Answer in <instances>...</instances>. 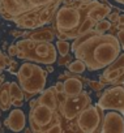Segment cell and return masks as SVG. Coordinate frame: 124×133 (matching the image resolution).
I'll list each match as a JSON object with an SVG mask.
<instances>
[{
	"instance_id": "277c9868",
	"label": "cell",
	"mask_w": 124,
	"mask_h": 133,
	"mask_svg": "<svg viewBox=\"0 0 124 133\" xmlns=\"http://www.w3.org/2000/svg\"><path fill=\"white\" fill-rule=\"evenodd\" d=\"M98 106L102 110H112L124 114V88L115 85L114 88L105 90L99 98Z\"/></svg>"
},
{
	"instance_id": "4316f807",
	"label": "cell",
	"mask_w": 124,
	"mask_h": 133,
	"mask_svg": "<svg viewBox=\"0 0 124 133\" xmlns=\"http://www.w3.org/2000/svg\"><path fill=\"white\" fill-rule=\"evenodd\" d=\"M50 13H51V9H47V11L43 12V15L41 16V22H42V24L46 22V20H47V17L50 16Z\"/></svg>"
},
{
	"instance_id": "8fae6325",
	"label": "cell",
	"mask_w": 124,
	"mask_h": 133,
	"mask_svg": "<svg viewBox=\"0 0 124 133\" xmlns=\"http://www.w3.org/2000/svg\"><path fill=\"white\" fill-rule=\"evenodd\" d=\"M56 90L55 88H51V89H47L46 91L42 93L41 98L38 99V103L41 104H44L47 107H50L51 110H56L57 107V101H56Z\"/></svg>"
},
{
	"instance_id": "d6a6232c",
	"label": "cell",
	"mask_w": 124,
	"mask_h": 133,
	"mask_svg": "<svg viewBox=\"0 0 124 133\" xmlns=\"http://www.w3.org/2000/svg\"><path fill=\"white\" fill-rule=\"evenodd\" d=\"M63 2H64V3H66V4H69V3H71V2H72V0H63Z\"/></svg>"
},
{
	"instance_id": "e575fe53",
	"label": "cell",
	"mask_w": 124,
	"mask_h": 133,
	"mask_svg": "<svg viewBox=\"0 0 124 133\" xmlns=\"http://www.w3.org/2000/svg\"><path fill=\"white\" fill-rule=\"evenodd\" d=\"M0 133H3V129H2V123H0Z\"/></svg>"
},
{
	"instance_id": "8d00e7d4",
	"label": "cell",
	"mask_w": 124,
	"mask_h": 133,
	"mask_svg": "<svg viewBox=\"0 0 124 133\" xmlns=\"http://www.w3.org/2000/svg\"><path fill=\"white\" fill-rule=\"evenodd\" d=\"M2 69H3V68H2V66H0V73H2Z\"/></svg>"
},
{
	"instance_id": "f546056e",
	"label": "cell",
	"mask_w": 124,
	"mask_h": 133,
	"mask_svg": "<svg viewBox=\"0 0 124 133\" xmlns=\"http://www.w3.org/2000/svg\"><path fill=\"white\" fill-rule=\"evenodd\" d=\"M37 103H38V101H30V108H34L35 106H37Z\"/></svg>"
},
{
	"instance_id": "484cf974",
	"label": "cell",
	"mask_w": 124,
	"mask_h": 133,
	"mask_svg": "<svg viewBox=\"0 0 124 133\" xmlns=\"http://www.w3.org/2000/svg\"><path fill=\"white\" fill-rule=\"evenodd\" d=\"M55 90H56V93L61 94V93L64 91V84H63V82H57L56 86H55Z\"/></svg>"
},
{
	"instance_id": "44dd1931",
	"label": "cell",
	"mask_w": 124,
	"mask_h": 133,
	"mask_svg": "<svg viewBox=\"0 0 124 133\" xmlns=\"http://www.w3.org/2000/svg\"><path fill=\"white\" fill-rule=\"evenodd\" d=\"M25 3H28V9L31 7H41V5H46L48 3H51L52 0H24Z\"/></svg>"
},
{
	"instance_id": "3957f363",
	"label": "cell",
	"mask_w": 124,
	"mask_h": 133,
	"mask_svg": "<svg viewBox=\"0 0 124 133\" xmlns=\"http://www.w3.org/2000/svg\"><path fill=\"white\" fill-rule=\"evenodd\" d=\"M82 9L77 7H63L56 13V25L61 31H71L81 25Z\"/></svg>"
},
{
	"instance_id": "7a4b0ae2",
	"label": "cell",
	"mask_w": 124,
	"mask_h": 133,
	"mask_svg": "<svg viewBox=\"0 0 124 133\" xmlns=\"http://www.w3.org/2000/svg\"><path fill=\"white\" fill-rule=\"evenodd\" d=\"M103 111L99 106H88L77 117L79 128L84 133H101Z\"/></svg>"
},
{
	"instance_id": "5b68a950",
	"label": "cell",
	"mask_w": 124,
	"mask_h": 133,
	"mask_svg": "<svg viewBox=\"0 0 124 133\" xmlns=\"http://www.w3.org/2000/svg\"><path fill=\"white\" fill-rule=\"evenodd\" d=\"M89 103H90L89 95L86 93H82L76 97H71V99L66 101L64 104L61 106V111H63V115L66 116V119L71 120L79 116L80 112L89 106Z\"/></svg>"
},
{
	"instance_id": "8992f818",
	"label": "cell",
	"mask_w": 124,
	"mask_h": 133,
	"mask_svg": "<svg viewBox=\"0 0 124 133\" xmlns=\"http://www.w3.org/2000/svg\"><path fill=\"white\" fill-rule=\"evenodd\" d=\"M54 110L44 104H38L34 108H30V125L33 130H41L43 127L48 125L52 120Z\"/></svg>"
},
{
	"instance_id": "4fadbf2b",
	"label": "cell",
	"mask_w": 124,
	"mask_h": 133,
	"mask_svg": "<svg viewBox=\"0 0 124 133\" xmlns=\"http://www.w3.org/2000/svg\"><path fill=\"white\" fill-rule=\"evenodd\" d=\"M33 72H34V65H33L31 63H25V64H22L21 68H20V71H18V73H17L20 82H24L25 80L30 78L31 75H33Z\"/></svg>"
},
{
	"instance_id": "d6986e66",
	"label": "cell",
	"mask_w": 124,
	"mask_h": 133,
	"mask_svg": "<svg viewBox=\"0 0 124 133\" xmlns=\"http://www.w3.org/2000/svg\"><path fill=\"white\" fill-rule=\"evenodd\" d=\"M111 26H112V24L110 21H107V20L103 18V20H99L98 24L95 25V31L99 33V34H103L105 31H108L111 29Z\"/></svg>"
},
{
	"instance_id": "d590c367",
	"label": "cell",
	"mask_w": 124,
	"mask_h": 133,
	"mask_svg": "<svg viewBox=\"0 0 124 133\" xmlns=\"http://www.w3.org/2000/svg\"><path fill=\"white\" fill-rule=\"evenodd\" d=\"M25 133H30V130H29V129H26V130H25Z\"/></svg>"
},
{
	"instance_id": "6da1fadb",
	"label": "cell",
	"mask_w": 124,
	"mask_h": 133,
	"mask_svg": "<svg viewBox=\"0 0 124 133\" xmlns=\"http://www.w3.org/2000/svg\"><path fill=\"white\" fill-rule=\"evenodd\" d=\"M72 48L90 71H98L110 65L120 52V43L115 35L88 31L75 42Z\"/></svg>"
},
{
	"instance_id": "1f68e13d",
	"label": "cell",
	"mask_w": 124,
	"mask_h": 133,
	"mask_svg": "<svg viewBox=\"0 0 124 133\" xmlns=\"http://www.w3.org/2000/svg\"><path fill=\"white\" fill-rule=\"evenodd\" d=\"M81 2H82L84 4H89V3L92 2V0H81Z\"/></svg>"
},
{
	"instance_id": "cb8c5ba5",
	"label": "cell",
	"mask_w": 124,
	"mask_h": 133,
	"mask_svg": "<svg viewBox=\"0 0 124 133\" xmlns=\"http://www.w3.org/2000/svg\"><path fill=\"white\" fill-rule=\"evenodd\" d=\"M89 86H90L93 90H97V91H99V90L103 88V85H102L101 82H97V81H89Z\"/></svg>"
},
{
	"instance_id": "7c38bea8",
	"label": "cell",
	"mask_w": 124,
	"mask_h": 133,
	"mask_svg": "<svg viewBox=\"0 0 124 133\" xmlns=\"http://www.w3.org/2000/svg\"><path fill=\"white\" fill-rule=\"evenodd\" d=\"M8 85H4L0 90V108L3 111H7L9 110L11 107V95H9V90H8Z\"/></svg>"
},
{
	"instance_id": "603a6c76",
	"label": "cell",
	"mask_w": 124,
	"mask_h": 133,
	"mask_svg": "<svg viewBox=\"0 0 124 133\" xmlns=\"http://www.w3.org/2000/svg\"><path fill=\"white\" fill-rule=\"evenodd\" d=\"M108 21L111 22V24H118V20H119V9H115V13H112V15H108Z\"/></svg>"
},
{
	"instance_id": "ffe728a7",
	"label": "cell",
	"mask_w": 124,
	"mask_h": 133,
	"mask_svg": "<svg viewBox=\"0 0 124 133\" xmlns=\"http://www.w3.org/2000/svg\"><path fill=\"white\" fill-rule=\"evenodd\" d=\"M56 47H57L59 54H60L61 56H64V55H68V52H69V47H71V46H69V43H68L67 41L60 39V41H57Z\"/></svg>"
},
{
	"instance_id": "ac0fdd59",
	"label": "cell",
	"mask_w": 124,
	"mask_h": 133,
	"mask_svg": "<svg viewBox=\"0 0 124 133\" xmlns=\"http://www.w3.org/2000/svg\"><path fill=\"white\" fill-rule=\"evenodd\" d=\"M54 38V33L50 29H46L43 31H37L35 34L31 35V39L34 41H51Z\"/></svg>"
},
{
	"instance_id": "f1b7e54d",
	"label": "cell",
	"mask_w": 124,
	"mask_h": 133,
	"mask_svg": "<svg viewBox=\"0 0 124 133\" xmlns=\"http://www.w3.org/2000/svg\"><path fill=\"white\" fill-rule=\"evenodd\" d=\"M11 104L20 107V106H22V99H11Z\"/></svg>"
},
{
	"instance_id": "7402d4cb",
	"label": "cell",
	"mask_w": 124,
	"mask_h": 133,
	"mask_svg": "<svg viewBox=\"0 0 124 133\" xmlns=\"http://www.w3.org/2000/svg\"><path fill=\"white\" fill-rule=\"evenodd\" d=\"M46 133H61V125H60L59 123L52 124V125L46 130Z\"/></svg>"
},
{
	"instance_id": "74e56055",
	"label": "cell",
	"mask_w": 124,
	"mask_h": 133,
	"mask_svg": "<svg viewBox=\"0 0 124 133\" xmlns=\"http://www.w3.org/2000/svg\"><path fill=\"white\" fill-rule=\"evenodd\" d=\"M2 55H3V54H2V50H0V56H2Z\"/></svg>"
},
{
	"instance_id": "30bf717a",
	"label": "cell",
	"mask_w": 124,
	"mask_h": 133,
	"mask_svg": "<svg viewBox=\"0 0 124 133\" xmlns=\"http://www.w3.org/2000/svg\"><path fill=\"white\" fill-rule=\"evenodd\" d=\"M82 91V81L77 77H71L64 82V93L67 97H76Z\"/></svg>"
},
{
	"instance_id": "ba28073f",
	"label": "cell",
	"mask_w": 124,
	"mask_h": 133,
	"mask_svg": "<svg viewBox=\"0 0 124 133\" xmlns=\"http://www.w3.org/2000/svg\"><path fill=\"white\" fill-rule=\"evenodd\" d=\"M46 75L47 73L43 69H41L39 66L34 65V72H33L31 77L25 80L24 82H21L22 89L31 95L42 91V89L44 88V82H46Z\"/></svg>"
},
{
	"instance_id": "836d02e7",
	"label": "cell",
	"mask_w": 124,
	"mask_h": 133,
	"mask_svg": "<svg viewBox=\"0 0 124 133\" xmlns=\"http://www.w3.org/2000/svg\"><path fill=\"white\" fill-rule=\"evenodd\" d=\"M115 2H118V3H120V4H124V0H115Z\"/></svg>"
},
{
	"instance_id": "5bb4252c",
	"label": "cell",
	"mask_w": 124,
	"mask_h": 133,
	"mask_svg": "<svg viewBox=\"0 0 124 133\" xmlns=\"http://www.w3.org/2000/svg\"><path fill=\"white\" fill-rule=\"evenodd\" d=\"M68 68L72 73H76V75H80V73H84V71L86 69V64L81 60V59H77L75 60L73 63H71L68 65Z\"/></svg>"
},
{
	"instance_id": "52a82bcc",
	"label": "cell",
	"mask_w": 124,
	"mask_h": 133,
	"mask_svg": "<svg viewBox=\"0 0 124 133\" xmlns=\"http://www.w3.org/2000/svg\"><path fill=\"white\" fill-rule=\"evenodd\" d=\"M101 133H124V117L118 111H110L103 115Z\"/></svg>"
},
{
	"instance_id": "e0dca14e",
	"label": "cell",
	"mask_w": 124,
	"mask_h": 133,
	"mask_svg": "<svg viewBox=\"0 0 124 133\" xmlns=\"http://www.w3.org/2000/svg\"><path fill=\"white\" fill-rule=\"evenodd\" d=\"M8 90H9L11 99H24L22 90L18 88V85H17L16 82H9V85H8Z\"/></svg>"
},
{
	"instance_id": "83f0119b",
	"label": "cell",
	"mask_w": 124,
	"mask_h": 133,
	"mask_svg": "<svg viewBox=\"0 0 124 133\" xmlns=\"http://www.w3.org/2000/svg\"><path fill=\"white\" fill-rule=\"evenodd\" d=\"M17 52H18V50H17L16 46H11V47L8 48V54H9V56H15V55H17Z\"/></svg>"
},
{
	"instance_id": "9c48e42d",
	"label": "cell",
	"mask_w": 124,
	"mask_h": 133,
	"mask_svg": "<svg viewBox=\"0 0 124 133\" xmlns=\"http://www.w3.org/2000/svg\"><path fill=\"white\" fill-rule=\"evenodd\" d=\"M5 125L12 130V132H21L25 129L26 125V117L22 110L16 108L13 111H11L9 116L5 120Z\"/></svg>"
},
{
	"instance_id": "4dcf8cb0",
	"label": "cell",
	"mask_w": 124,
	"mask_h": 133,
	"mask_svg": "<svg viewBox=\"0 0 124 133\" xmlns=\"http://www.w3.org/2000/svg\"><path fill=\"white\" fill-rule=\"evenodd\" d=\"M118 22H119L120 25H123V24H124V16H119V20H118Z\"/></svg>"
},
{
	"instance_id": "2e32d148",
	"label": "cell",
	"mask_w": 124,
	"mask_h": 133,
	"mask_svg": "<svg viewBox=\"0 0 124 133\" xmlns=\"http://www.w3.org/2000/svg\"><path fill=\"white\" fill-rule=\"evenodd\" d=\"M93 25H94V21H93L90 17L85 18V20L81 22V25L79 26V30H77V33H76V37L84 35V34H86L88 31H90L92 28H93Z\"/></svg>"
},
{
	"instance_id": "d4e9b609",
	"label": "cell",
	"mask_w": 124,
	"mask_h": 133,
	"mask_svg": "<svg viewBox=\"0 0 124 133\" xmlns=\"http://www.w3.org/2000/svg\"><path fill=\"white\" fill-rule=\"evenodd\" d=\"M116 38H118V41H119V43H120V47L124 48V30H119Z\"/></svg>"
},
{
	"instance_id": "9a60e30c",
	"label": "cell",
	"mask_w": 124,
	"mask_h": 133,
	"mask_svg": "<svg viewBox=\"0 0 124 133\" xmlns=\"http://www.w3.org/2000/svg\"><path fill=\"white\" fill-rule=\"evenodd\" d=\"M124 68V52L121 55H119L110 65L108 68L105 71V73H108V72H112V71H116V69H123Z\"/></svg>"
}]
</instances>
